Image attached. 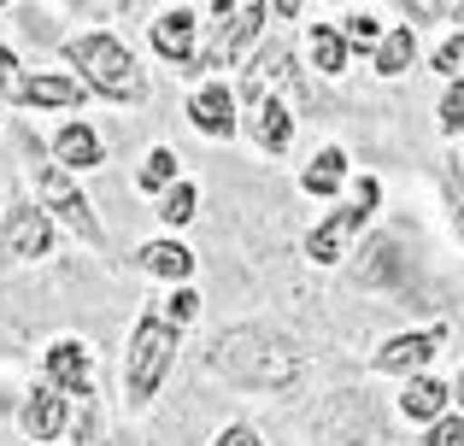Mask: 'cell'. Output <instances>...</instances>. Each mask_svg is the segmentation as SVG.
I'll return each mask as SVG.
<instances>
[{"label":"cell","mask_w":464,"mask_h":446,"mask_svg":"<svg viewBox=\"0 0 464 446\" xmlns=\"http://www.w3.org/2000/svg\"><path fill=\"white\" fill-rule=\"evenodd\" d=\"M447 388H453V412L464 417V365H459V376H447Z\"/></svg>","instance_id":"obj_35"},{"label":"cell","mask_w":464,"mask_h":446,"mask_svg":"<svg viewBox=\"0 0 464 446\" xmlns=\"http://www.w3.org/2000/svg\"><path fill=\"white\" fill-rule=\"evenodd\" d=\"M306 65L324 82H335V77H347V71H353V53H347V42H341L335 18H317L312 30H306Z\"/></svg>","instance_id":"obj_21"},{"label":"cell","mask_w":464,"mask_h":446,"mask_svg":"<svg viewBox=\"0 0 464 446\" xmlns=\"http://www.w3.org/2000/svg\"><path fill=\"white\" fill-rule=\"evenodd\" d=\"M182 176H188V171H182V153H177V147H165V141H153V147H148V153L136 159V171H130V183H136V195L159 200V195H165L170 183H182Z\"/></svg>","instance_id":"obj_22"},{"label":"cell","mask_w":464,"mask_h":446,"mask_svg":"<svg viewBox=\"0 0 464 446\" xmlns=\"http://www.w3.org/2000/svg\"><path fill=\"white\" fill-rule=\"evenodd\" d=\"M42 382L59 388L65 400H82V394L94 388V346L82 341V335H53V341L42 346Z\"/></svg>","instance_id":"obj_14"},{"label":"cell","mask_w":464,"mask_h":446,"mask_svg":"<svg viewBox=\"0 0 464 446\" xmlns=\"http://www.w3.org/2000/svg\"><path fill=\"white\" fill-rule=\"evenodd\" d=\"M0 129H6V100H0Z\"/></svg>","instance_id":"obj_37"},{"label":"cell","mask_w":464,"mask_h":446,"mask_svg":"<svg viewBox=\"0 0 464 446\" xmlns=\"http://www.w3.org/2000/svg\"><path fill=\"white\" fill-rule=\"evenodd\" d=\"M200 59H194V82L206 77H224V71L247 65L253 47L265 42V24H271V12H265V0H212V6H200Z\"/></svg>","instance_id":"obj_6"},{"label":"cell","mask_w":464,"mask_h":446,"mask_svg":"<svg viewBox=\"0 0 464 446\" xmlns=\"http://www.w3.org/2000/svg\"><path fill=\"white\" fill-rule=\"evenodd\" d=\"M47 159L82 183V171H101L106 165V136L89 124V118H65V124L47 136Z\"/></svg>","instance_id":"obj_17"},{"label":"cell","mask_w":464,"mask_h":446,"mask_svg":"<svg viewBox=\"0 0 464 446\" xmlns=\"http://www.w3.org/2000/svg\"><path fill=\"white\" fill-rule=\"evenodd\" d=\"M18 429H24V441H30V446L65 441V429H71V400H65L59 388H47V382H35V388L18 400Z\"/></svg>","instance_id":"obj_18"},{"label":"cell","mask_w":464,"mask_h":446,"mask_svg":"<svg viewBox=\"0 0 464 446\" xmlns=\"http://www.w3.org/2000/svg\"><path fill=\"white\" fill-rule=\"evenodd\" d=\"M148 306L159 311V318H165L170 323V329H182V335H188V323L194 318H200V306H206V299H200V288H165V294H159V299H148Z\"/></svg>","instance_id":"obj_27"},{"label":"cell","mask_w":464,"mask_h":446,"mask_svg":"<svg viewBox=\"0 0 464 446\" xmlns=\"http://www.w3.org/2000/svg\"><path fill=\"white\" fill-rule=\"evenodd\" d=\"M418 446H464V417H459V412H447L441 423L423 429V441H418Z\"/></svg>","instance_id":"obj_31"},{"label":"cell","mask_w":464,"mask_h":446,"mask_svg":"<svg viewBox=\"0 0 464 446\" xmlns=\"http://www.w3.org/2000/svg\"><path fill=\"white\" fill-rule=\"evenodd\" d=\"M430 71H435L441 82H459V77H464V30H453V35H447V42L430 53Z\"/></svg>","instance_id":"obj_30"},{"label":"cell","mask_w":464,"mask_h":446,"mask_svg":"<svg viewBox=\"0 0 464 446\" xmlns=\"http://www.w3.org/2000/svg\"><path fill=\"white\" fill-rule=\"evenodd\" d=\"M200 370L224 382L229 394H247V400H288L312 382V353L288 323L241 318L206 341Z\"/></svg>","instance_id":"obj_1"},{"label":"cell","mask_w":464,"mask_h":446,"mask_svg":"<svg viewBox=\"0 0 464 446\" xmlns=\"http://www.w3.org/2000/svg\"><path fill=\"white\" fill-rule=\"evenodd\" d=\"M441 18H453V30H464V0H453V6H441Z\"/></svg>","instance_id":"obj_36"},{"label":"cell","mask_w":464,"mask_h":446,"mask_svg":"<svg viewBox=\"0 0 464 446\" xmlns=\"http://www.w3.org/2000/svg\"><path fill=\"white\" fill-rule=\"evenodd\" d=\"M435 129H441V141H459V136H464V77L441 89V106H435Z\"/></svg>","instance_id":"obj_29"},{"label":"cell","mask_w":464,"mask_h":446,"mask_svg":"<svg viewBox=\"0 0 464 446\" xmlns=\"http://www.w3.org/2000/svg\"><path fill=\"white\" fill-rule=\"evenodd\" d=\"M177 358H182V329H170L153 306H141L136 323H130V335H124V358H118V388H124L130 417L153 412L165 382L177 376Z\"/></svg>","instance_id":"obj_3"},{"label":"cell","mask_w":464,"mask_h":446,"mask_svg":"<svg viewBox=\"0 0 464 446\" xmlns=\"http://www.w3.org/2000/svg\"><path fill=\"white\" fill-rule=\"evenodd\" d=\"M236 100H241V136L253 141V153H259V159H288V153H295V136H300V118H295V106L283 100V89L241 82Z\"/></svg>","instance_id":"obj_8"},{"label":"cell","mask_w":464,"mask_h":446,"mask_svg":"<svg viewBox=\"0 0 464 446\" xmlns=\"http://www.w3.org/2000/svg\"><path fill=\"white\" fill-rule=\"evenodd\" d=\"M212 446H271V441H265L253 423H224V429L212 435Z\"/></svg>","instance_id":"obj_32"},{"label":"cell","mask_w":464,"mask_h":446,"mask_svg":"<svg viewBox=\"0 0 464 446\" xmlns=\"http://www.w3.org/2000/svg\"><path fill=\"white\" fill-rule=\"evenodd\" d=\"M24 183H30V200L53 218V229H71L89 252H106V223H101V212H94L89 188L71 171H59V165L47 159V141H35V136H24Z\"/></svg>","instance_id":"obj_4"},{"label":"cell","mask_w":464,"mask_h":446,"mask_svg":"<svg viewBox=\"0 0 464 446\" xmlns=\"http://www.w3.org/2000/svg\"><path fill=\"white\" fill-rule=\"evenodd\" d=\"M411 65H418V30H411V24H388V35L376 42V53H371V71L382 82H400Z\"/></svg>","instance_id":"obj_23"},{"label":"cell","mask_w":464,"mask_h":446,"mask_svg":"<svg viewBox=\"0 0 464 446\" xmlns=\"http://www.w3.org/2000/svg\"><path fill=\"white\" fill-rule=\"evenodd\" d=\"M65 71L89 89V100H106V106H124V112H141L153 100V82H148V65L141 53L124 42L118 30H77L65 35Z\"/></svg>","instance_id":"obj_2"},{"label":"cell","mask_w":464,"mask_h":446,"mask_svg":"<svg viewBox=\"0 0 464 446\" xmlns=\"http://www.w3.org/2000/svg\"><path fill=\"white\" fill-rule=\"evenodd\" d=\"M130 264H136L141 276H153L159 288H188V282H194V264H200V252H194L182 235H148L136 252H130Z\"/></svg>","instance_id":"obj_16"},{"label":"cell","mask_w":464,"mask_h":446,"mask_svg":"<svg viewBox=\"0 0 464 446\" xmlns=\"http://www.w3.org/2000/svg\"><path fill=\"white\" fill-rule=\"evenodd\" d=\"M312 446H394V423L371 388H329L312 412Z\"/></svg>","instance_id":"obj_7"},{"label":"cell","mask_w":464,"mask_h":446,"mask_svg":"<svg viewBox=\"0 0 464 446\" xmlns=\"http://www.w3.org/2000/svg\"><path fill=\"white\" fill-rule=\"evenodd\" d=\"M71 446H112V423H106V400L101 388H89L82 400H71V429H65Z\"/></svg>","instance_id":"obj_25"},{"label":"cell","mask_w":464,"mask_h":446,"mask_svg":"<svg viewBox=\"0 0 464 446\" xmlns=\"http://www.w3.org/2000/svg\"><path fill=\"white\" fill-rule=\"evenodd\" d=\"M200 6H159L148 18V47L159 65H170L177 77L194 82V59H200Z\"/></svg>","instance_id":"obj_12"},{"label":"cell","mask_w":464,"mask_h":446,"mask_svg":"<svg viewBox=\"0 0 464 446\" xmlns=\"http://www.w3.org/2000/svg\"><path fill=\"white\" fill-rule=\"evenodd\" d=\"M347 188H353V153L341 141L312 147V159L300 165V195L306 200H341Z\"/></svg>","instance_id":"obj_20"},{"label":"cell","mask_w":464,"mask_h":446,"mask_svg":"<svg viewBox=\"0 0 464 446\" xmlns=\"http://www.w3.org/2000/svg\"><path fill=\"white\" fill-rule=\"evenodd\" d=\"M335 30H341V42H347V53L353 59H371L376 53V42H382V35H388V24H382V12H376V6H347V12H341V18H335Z\"/></svg>","instance_id":"obj_26"},{"label":"cell","mask_w":464,"mask_h":446,"mask_svg":"<svg viewBox=\"0 0 464 446\" xmlns=\"http://www.w3.org/2000/svg\"><path fill=\"white\" fill-rule=\"evenodd\" d=\"M447 341H453V329H447V323L400 329V335H388V341L371 353V370H376V376H394V382L430 376V370H435V358L447 353Z\"/></svg>","instance_id":"obj_11"},{"label":"cell","mask_w":464,"mask_h":446,"mask_svg":"<svg viewBox=\"0 0 464 446\" xmlns=\"http://www.w3.org/2000/svg\"><path fill=\"white\" fill-rule=\"evenodd\" d=\"M12 106L18 112H82L89 89L71 71H24L18 89H12Z\"/></svg>","instance_id":"obj_15"},{"label":"cell","mask_w":464,"mask_h":446,"mask_svg":"<svg viewBox=\"0 0 464 446\" xmlns=\"http://www.w3.org/2000/svg\"><path fill=\"white\" fill-rule=\"evenodd\" d=\"M59 229L35 206L30 195H12L6 212H0V270H24V264H42L53 252Z\"/></svg>","instance_id":"obj_10"},{"label":"cell","mask_w":464,"mask_h":446,"mask_svg":"<svg viewBox=\"0 0 464 446\" xmlns=\"http://www.w3.org/2000/svg\"><path fill=\"white\" fill-rule=\"evenodd\" d=\"M406 270H411V252L400 241V229H371L347 259V282L364 288V294H406L411 288Z\"/></svg>","instance_id":"obj_9"},{"label":"cell","mask_w":464,"mask_h":446,"mask_svg":"<svg viewBox=\"0 0 464 446\" xmlns=\"http://www.w3.org/2000/svg\"><path fill=\"white\" fill-rule=\"evenodd\" d=\"M394 412H400V423H411L423 435L430 423H441L447 412H453V388H447V376H411V382H400V394H394Z\"/></svg>","instance_id":"obj_19"},{"label":"cell","mask_w":464,"mask_h":446,"mask_svg":"<svg viewBox=\"0 0 464 446\" xmlns=\"http://www.w3.org/2000/svg\"><path fill=\"white\" fill-rule=\"evenodd\" d=\"M376 212H382V176H376V171H353L347 200H341V206H329L324 218H317L306 235H300L306 264H312V270H335V264H347L353 247L371 235Z\"/></svg>","instance_id":"obj_5"},{"label":"cell","mask_w":464,"mask_h":446,"mask_svg":"<svg viewBox=\"0 0 464 446\" xmlns=\"http://www.w3.org/2000/svg\"><path fill=\"white\" fill-rule=\"evenodd\" d=\"M441 200H447V223H453V235L464 247V165L459 159L441 165Z\"/></svg>","instance_id":"obj_28"},{"label":"cell","mask_w":464,"mask_h":446,"mask_svg":"<svg viewBox=\"0 0 464 446\" xmlns=\"http://www.w3.org/2000/svg\"><path fill=\"white\" fill-rule=\"evenodd\" d=\"M182 112H188V129H194V136H206V141H236L241 136V100H236V89H229L224 77L194 82Z\"/></svg>","instance_id":"obj_13"},{"label":"cell","mask_w":464,"mask_h":446,"mask_svg":"<svg viewBox=\"0 0 464 446\" xmlns=\"http://www.w3.org/2000/svg\"><path fill=\"white\" fill-rule=\"evenodd\" d=\"M18 77H24V65H18V53H12L6 42H0V100H12V89H18Z\"/></svg>","instance_id":"obj_33"},{"label":"cell","mask_w":464,"mask_h":446,"mask_svg":"<svg viewBox=\"0 0 464 446\" xmlns=\"http://www.w3.org/2000/svg\"><path fill=\"white\" fill-rule=\"evenodd\" d=\"M153 218H159V235H182V229L200 218V183H194V176L170 183L165 195L153 200Z\"/></svg>","instance_id":"obj_24"},{"label":"cell","mask_w":464,"mask_h":446,"mask_svg":"<svg viewBox=\"0 0 464 446\" xmlns=\"http://www.w3.org/2000/svg\"><path fill=\"white\" fill-rule=\"evenodd\" d=\"M265 12H271L276 24H295V18H306V6H300V0H265Z\"/></svg>","instance_id":"obj_34"}]
</instances>
